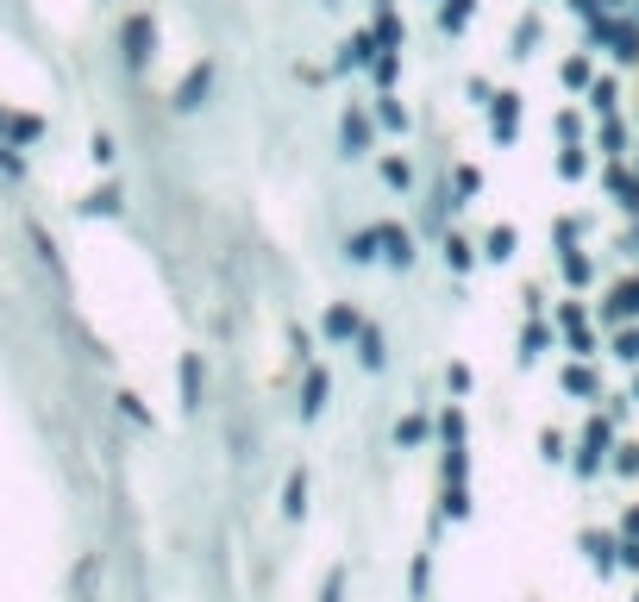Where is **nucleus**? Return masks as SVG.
<instances>
[{
  "mask_svg": "<svg viewBox=\"0 0 639 602\" xmlns=\"http://www.w3.org/2000/svg\"><path fill=\"white\" fill-rule=\"evenodd\" d=\"M608 452H614V414H596V421L583 427V452H577V477H596L608 465Z\"/></svg>",
  "mask_w": 639,
  "mask_h": 602,
  "instance_id": "obj_1",
  "label": "nucleus"
},
{
  "mask_svg": "<svg viewBox=\"0 0 639 602\" xmlns=\"http://www.w3.org/2000/svg\"><path fill=\"white\" fill-rule=\"evenodd\" d=\"M326 396H333V377H326V364H307V377H301V421H320V414H326Z\"/></svg>",
  "mask_w": 639,
  "mask_h": 602,
  "instance_id": "obj_2",
  "label": "nucleus"
},
{
  "mask_svg": "<svg viewBox=\"0 0 639 602\" xmlns=\"http://www.w3.org/2000/svg\"><path fill=\"white\" fill-rule=\"evenodd\" d=\"M201 396H207L201 352H182V414H201Z\"/></svg>",
  "mask_w": 639,
  "mask_h": 602,
  "instance_id": "obj_3",
  "label": "nucleus"
},
{
  "mask_svg": "<svg viewBox=\"0 0 639 602\" xmlns=\"http://www.w3.org/2000/svg\"><path fill=\"white\" fill-rule=\"evenodd\" d=\"M69 602H101V559H76V571H69Z\"/></svg>",
  "mask_w": 639,
  "mask_h": 602,
  "instance_id": "obj_4",
  "label": "nucleus"
},
{
  "mask_svg": "<svg viewBox=\"0 0 639 602\" xmlns=\"http://www.w3.org/2000/svg\"><path fill=\"white\" fill-rule=\"evenodd\" d=\"M320 327H326V339L351 345V339L364 333V314H358V308H345V301H333V308H326V320H320Z\"/></svg>",
  "mask_w": 639,
  "mask_h": 602,
  "instance_id": "obj_5",
  "label": "nucleus"
},
{
  "mask_svg": "<svg viewBox=\"0 0 639 602\" xmlns=\"http://www.w3.org/2000/svg\"><path fill=\"white\" fill-rule=\"evenodd\" d=\"M301 515H307V465L282 477V521H301Z\"/></svg>",
  "mask_w": 639,
  "mask_h": 602,
  "instance_id": "obj_6",
  "label": "nucleus"
},
{
  "mask_svg": "<svg viewBox=\"0 0 639 602\" xmlns=\"http://www.w3.org/2000/svg\"><path fill=\"white\" fill-rule=\"evenodd\" d=\"M558 327L571 333V352H577V358H589V352H596V339H589V320H583V308H577V301H571V308H558Z\"/></svg>",
  "mask_w": 639,
  "mask_h": 602,
  "instance_id": "obj_7",
  "label": "nucleus"
},
{
  "mask_svg": "<svg viewBox=\"0 0 639 602\" xmlns=\"http://www.w3.org/2000/svg\"><path fill=\"white\" fill-rule=\"evenodd\" d=\"M358 364L364 370H383L389 364V339H383V327H370V320H364V333H358Z\"/></svg>",
  "mask_w": 639,
  "mask_h": 602,
  "instance_id": "obj_8",
  "label": "nucleus"
},
{
  "mask_svg": "<svg viewBox=\"0 0 639 602\" xmlns=\"http://www.w3.org/2000/svg\"><path fill=\"white\" fill-rule=\"evenodd\" d=\"M383 258H389L395 270L414 264V233H408V226H383Z\"/></svg>",
  "mask_w": 639,
  "mask_h": 602,
  "instance_id": "obj_9",
  "label": "nucleus"
},
{
  "mask_svg": "<svg viewBox=\"0 0 639 602\" xmlns=\"http://www.w3.org/2000/svg\"><path fill=\"white\" fill-rule=\"evenodd\" d=\"M583 552H589V565H596V571L621 565V540H614V534H583Z\"/></svg>",
  "mask_w": 639,
  "mask_h": 602,
  "instance_id": "obj_10",
  "label": "nucleus"
},
{
  "mask_svg": "<svg viewBox=\"0 0 639 602\" xmlns=\"http://www.w3.org/2000/svg\"><path fill=\"white\" fill-rule=\"evenodd\" d=\"M546 345H552V333H546V320H527V333H520V364H539L546 358Z\"/></svg>",
  "mask_w": 639,
  "mask_h": 602,
  "instance_id": "obj_11",
  "label": "nucleus"
},
{
  "mask_svg": "<svg viewBox=\"0 0 639 602\" xmlns=\"http://www.w3.org/2000/svg\"><path fill=\"white\" fill-rule=\"evenodd\" d=\"M370 138H376V132H370V113L351 107V113H345V151H351V157H364V151H370Z\"/></svg>",
  "mask_w": 639,
  "mask_h": 602,
  "instance_id": "obj_12",
  "label": "nucleus"
},
{
  "mask_svg": "<svg viewBox=\"0 0 639 602\" xmlns=\"http://www.w3.org/2000/svg\"><path fill=\"white\" fill-rule=\"evenodd\" d=\"M145 57H151V19H132L126 26V63L145 69Z\"/></svg>",
  "mask_w": 639,
  "mask_h": 602,
  "instance_id": "obj_13",
  "label": "nucleus"
},
{
  "mask_svg": "<svg viewBox=\"0 0 639 602\" xmlns=\"http://www.w3.org/2000/svg\"><path fill=\"white\" fill-rule=\"evenodd\" d=\"M426 433H433V427H426V414H401V421H395V446L420 452V446H426Z\"/></svg>",
  "mask_w": 639,
  "mask_h": 602,
  "instance_id": "obj_14",
  "label": "nucleus"
},
{
  "mask_svg": "<svg viewBox=\"0 0 639 602\" xmlns=\"http://www.w3.org/2000/svg\"><path fill=\"white\" fill-rule=\"evenodd\" d=\"M439 508H445L452 521H470V483H445V490H439Z\"/></svg>",
  "mask_w": 639,
  "mask_h": 602,
  "instance_id": "obj_15",
  "label": "nucleus"
},
{
  "mask_svg": "<svg viewBox=\"0 0 639 602\" xmlns=\"http://www.w3.org/2000/svg\"><path fill=\"white\" fill-rule=\"evenodd\" d=\"M608 320H627V314H639V283H621V289H614L608 295V308H602Z\"/></svg>",
  "mask_w": 639,
  "mask_h": 602,
  "instance_id": "obj_16",
  "label": "nucleus"
},
{
  "mask_svg": "<svg viewBox=\"0 0 639 602\" xmlns=\"http://www.w3.org/2000/svg\"><path fill=\"white\" fill-rule=\"evenodd\" d=\"M376 251H383V226H370V233H358V239L345 245V258H351V264H370Z\"/></svg>",
  "mask_w": 639,
  "mask_h": 602,
  "instance_id": "obj_17",
  "label": "nucleus"
},
{
  "mask_svg": "<svg viewBox=\"0 0 639 602\" xmlns=\"http://www.w3.org/2000/svg\"><path fill=\"white\" fill-rule=\"evenodd\" d=\"M483 258H489V264H508V258H514V226H495L489 245H483Z\"/></svg>",
  "mask_w": 639,
  "mask_h": 602,
  "instance_id": "obj_18",
  "label": "nucleus"
},
{
  "mask_svg": "<svg viewBox=\"0 0 639 602\" xmlns=\"http://www.w3.org/2000/svg\"><path fill=\"white\" fill-rule=\"evenodd\" d=\"M564 389H571V396H596V370H589V364H571V370H564Z\"/></svg>",
  "mask_w": 639,
  "mask_h": 602,
  "instance_id": "obj_19",
  "label": "nucleus"
},
{
  "mask_svg": "<svg viewBox=\"0 0 639 602\" xmlns=\"http://www.w3.org/2000/svg\"><path fill=\"white\" fill-rule=\"evenodd\" d=\"M339 63H345V69H364V63H376V44H370V38L358 32V38L345 44V57H339Z\"/></svg>",
  "mask_w": 639,
  "mask_h": 602,
  "instance_id": "obj_20",
  "label": "nucleus"
},
{
  "mask_svg": "<svg viewBox=\"0 0 639 602\" xmlns=\"http://www.w3.org/2000/svg\"><path fill=\"white\" fill-rule=\"evenodd\" d=\"M445 264H452V270H470V264H477V251H470V239H445Z\"/></svg>",
  "mask_w": 639,
  "mask_h": 602,
  "instance_id": "obj_21",
  "label": "nucleus"
},
{
  "mask_svg": "<svg viewBox=\"0 0 639 602\" xmlns=\"http://www.w3.org/2000/svg\"><path fill=\"white\" fill-rule=\"evenodd\" d=\"M514 126H520V113H514V95H502V101H495V132H502V138H514Z\"/></svg>",
  "mask_w": 639,
  "mask_h": 602,
  "instance_id": "obj_22",
  "label": "nucleus"
},
{
  "mask_svg": "<svg viewBox=\"0 0 639 602\" xmlns=\"http://www.w3.org/2000/svg\"><path fill=\"white\" fill-rule=\"evenodd\" d=\"M320 602H345V565L326 571V584H320Z\"/></svg>",
  "mask_w": 639,
  "mask_h": 602,
  "instance_id": "obj_23",
  "label": "nucleus"
},
{
  "mask_svg": "<svg viewBox=\"0 0 639 602\" xmlns=\"http://www.w3.org/2000/svg\"><path fill=\"white\" fill-rule=\"evenodd\" d=\"M445 389H452V396H470V364H445Z\"/></svg>",
  "mask_w": 639,
  "mask_h": 602,
  "instance_id": "obj_24",
  "label": "nucleus"
},
{
  "mask_svg": "<svg viewBox=\"0 0 639 602\" xmlns=\"http://www.w3.org/2000/svg\"><path fill=\"white\" fill-rule=\"evenodd\" d=\"M614 471H621V477H639V446H614Z\"/></svg>",
  "mask_w": 639,
  "mask_h": 602,
  "instance_id": "obj_25",
  "label": "nucleus"
},
{
  "mask_svg": "<svg viewBox=\"0 0 639 602\" xmlns=\"http://www.w3.org/2000/svg\"><path fill=\"white\" fill-rule=\"evenodd\" d=\"M383 176L395 182V189H408V182H414V170H408V164H401V157H389V164H383Z\"/></svg>",
  "mask_w": 639,
  "mask_h": 602,
  "instance_id": "obj_26",
  "label": "nucleus"
},
{
  "mask_svg": "<svg viewBox=\"0 0 639 602\" xmlns=\"http://www.w3.org/2000/svg\"><path fill=\"white\" fill-rule=\"evenodd\" d=\"M289 339H295V358H301V364H314V333H307V327H295Z\"/></svg>",
  "mask_w": 639,
  "mask_h": 602,
  "instance_id": "obj_27",
  "label": "nucleus"
},
{
  "mask_svg": "<svg viewBox=\"0 0 639 602\" xmlns=\"http://www.w3.org/2000/svg\"><path fill=\"white\" fill-rule=\"evenodd\" d=\"M539 452H546L552 465H558V458H564V433H552V427H546V433H539Z\"/></svg>",
  "mask_w": 639,
  "mask_h": 602,
  "instance_id": "obj_28",
  "label": "nucleus"
},
{
  "mask_svg": "<svg viewBox=\"0 0 639 602\" xmlns=\"http://www.w3.org/2000/svg\"><path fill=\"white\" fill-rule=\"evenodd\" d=\"M614 358H627V364H639V333H621V339H614Z\"/></svg>",
  "mask_w": 639,
  "mask_h": 602,
  "instance_id": "obj_29",
  "label": "nucleus"
},
{
  "mask_svg": "<svg viewBox=\"0 0 639 602\" xmlns=\"http://www.w3.org/2000/svg\"><path fill=\"white\" fill-rule=\"evenodd\" d=\"M564 276H571V283H589V258H577V251H571V258H564Z\"/></svg>",
  "mask_w": 639,
  "mask_h": 602,
  "instance_id": "obj_30",
  "label": "nucleus"
},
{
  "mask_svg": "<svg viewBox=\"0 0 639 602\" xmlns=\"http://www.w3.org/2000/svg\"><path fill=\"white\" fill-rule=\"evenodd\" d=\"M621 540H633V546H639V508H627V527H621Z\"/></svg>",
  "mask_w": 639,
  "mask_h": 602,
  "instance_id": "obj_31",
  "label": "nucleus"
},
{
  "mask_svg": "<svg viewBox=\"0 0 639 602\" xmlns=\"http://www.w3.org/2000/svg\"><path fill=\"white\" fill-rule=\"evenodd\" d=\"M621 565H627V571H639V546H633V540H621Z\"/></svg>",
  "mask_w": 639,
  "mask_h": 602,
  "instance_id": "obj_32",
  "label": "nucleus"
},
{
  "mask_svg": "<svg viewBox=\"0 0 639 602\" xmlns=\"http://www.w3.org/2000/svg\"><path fill=\"white\" fill-rule=\"evenodd\" d=\"M633 402H639V383H633Z\"/></svg>",
  "mask_w": 639,
  "mask_h": 602,
  "instance_id": "obj_33",
  "label": "nucleus"
}]
</instances>
